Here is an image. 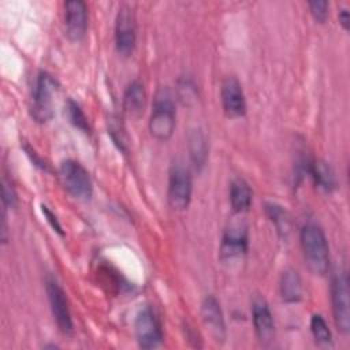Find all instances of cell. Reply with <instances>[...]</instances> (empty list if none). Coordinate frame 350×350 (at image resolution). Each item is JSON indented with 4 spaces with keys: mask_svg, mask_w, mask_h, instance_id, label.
Listing matches in <instances>:
<instances>
[{
    "mask_svg": "<svg viewBox=\"0 0 350 350\" xmlns=\"http://www.w3.org/2000/svg\"><path fill=\"white\" fill-rule=\"evenodd\" d=\"M299 243L305 262L312 273L323 276L329 269V246L327 237L316 223H306L299 231Z\"/></svg>",
    "mask_w": 350,
    "mask_h": 350,
    "instance_id": "cell-1",
    "label": "cell"
},
{
    "mask_svg": "<svg viewBox=\"0 0 350 350\" xmlns=\"http://www.w3.org/2000/svg\"><path fill=\"white\" fill-rule=\"evenodd\" d=\"M175 96L167 86H163L157 89L152 103V112L148 123L150 135L159 141L170 139L175 130Z\"/></svg>",
    "mask_w": 350,
    "mask_h": 350,
    "instance_id": "cell-2",
    "label": "cell"
},
{
    "mask_svg": "<svg viewBox=\"0 0 350 350\" xmlns=\"http://www.w3.org/2000/svg\"><path fill=\"white\" fill-rule=\"evenodd\" d=\"M57 90V79L46 71H40L36 78L30 104V115L37 123H46L53 118V96Z\"/></svg>",
    "mask_w": 350,
    "mask_h": 350,
    "instance_id": "cell-3",
    "label": "cell"
},
{
    "mask_svg": "<svg viewBox=\"0 0 350 350\" xmlns=\"http://www.w3.org/2000/svg\"><path fill=\"white\" fill-rule=\"evenodd\" d=\"M329 293L335 325L346 335L350 331V291L349 276L345 268H336L332 272Z\"/></svg>",
    "mask_w": 350,
    "mask_h": 350,
    "instance_id": "cell-4",
    "label": "cell"
},
{
    "mask_svg": "<svg viewBox=\"0 0 350 350\" xmlns=\"http://www.w3.org/2000/svg\"><path fill=\"white\" fill-rule=\"evenodd\" d=\"M62 186L75 198L89 200L93 193V183L88 170L77 160H63L57 168Z\"/></svg>",
    "mask_w": 350,
    "mask_h": 350,
    "instance_id": "cell-5",
    "label": "cell"
},
{
    "mask_svg": "<svg viewBox=\"0 0 350 350\" xmlns=\"http://www.w3.org/2000/svg\"><path fill=\"white\" fill-rule=\"evenodd\" d=\"M193 193V179L189 168L180 163L175 161L168 174V187H167V200L172 209L186 211L191 201Z\"/></svg>",
    "mask_w": 350,
    "mask_h": 350,
    "instance_id": "cell-6",
    "label": "cell"
},
{
    "mask_svg": "<svg viewBox=\"0 0 350 350\" xmlns=\"http://www.w3.org/2000/svg\"><path fill=\"white\" fill-rule=\"evenodd\" d=\"M135 338L142 349H156L163 343V328L159 316L150 306H144L134 320Z\"/></svg>",
    "mask_w": 350,
    "mask_h": 350,
    "instance_id": "cell-7",
    "label": "cell"
},
{
    "mask_svg": "<svg viewBox=\"0 0 350 350\" xmlns=\"http://www.w3.org/2000/svg\"><path fill=\"white\" fill-rule=\"evenodd\" d=\"M45 288H46L48 301L51 305V312L59 331L64 335H71L74 324H72V317L68 308V301L63 288L60 287L57 280L51 276L46 278Z\"/></svg>",
    "mask_w": 350,
    "mask_h": 350,
    "instance_id": "cell-8",
    "label": "cell"
},
{
    "mask_svg": "<svg viewBox=\"0 0 350 350\" xmlns=\"http://www.w3.org/2000/svg\"><path fill=\"white\" fill-rule=\"evenodd\" d=\"M249 247L247 227L241 223H232L226 227L220 242V260L232 262L242 258Z\"/></svg>",
    "mask_w": 350,
    "mask_h": 350,
    "instance_id": "cell-9",
    "label": "cell"
},
{
    "mask_svg": "<svg viewBox=\"0 0 350 350\" xmlns=\"http://www.w3.org/2000/svg\"><path fill=\"white\" fill-rule=\"evenodd\" d=\"M137 41L135 16L130 7L122 5L115 19V45L119 53L129 55L133 52Z\"/></svg>",
    "mask_w": 350,
    "mask_h": 350,
    "instance_id": "cell-10",
    "label": "cell"
},
{
    "mask_svg": "<svg viewBox=\"0 0 350 350\" xmlns=\"http://www.w3.org/2000/svg\"><path fill=\"white\" fill-rule=\"evenodd\" d=\"M223 111L228 118H241L246 112V100L241 82L235 75H227L220 88Z\"/></svg>",
    "mask_w": 350,
    "mask_h": 350,
    "instance_id": "cell-11",
    "label": "cell"
},
{
    "mask_svg": "<svg viewBox=\"0 0 350 350\" xmlns=\"http://www.w3.org/2000/svg\"><path fill=\"white\" fill-rule=\"evenodd\" d=\"M64 27L71 41L83 38L88 29V7L82 0H70L64 3Z\"/></svg>",
    "mask_w": 350,
    "mask_h": 350,
    "instance_id": "cell-12",
    "label": "cell"
},
{
    "mask_svg": "<svg viewBox=\"0 0 350 350\" xmlns=\"http://www.w3.org/2000/svg\"><path fill=\"white\" fill-rule=\"evenodd\" d=\"M252 320L258 340L269 345L275 338V321L267 301L261 297H256L252 302Z\"/></svg>",
    "mask_w": 350,
    "mask_h": 350,
    "instance_id": "cell-13",
    "label": "cell"
},
{
    "mask_svg": "<svg viewBox=\"0 0 350 350\" xmlns=\"http://www.w3.org/2000/svg\"><path fill=\"white\" fill-rule=\"evenodd\" d=\"M201 316L216 342L226 340V321L220 302L215 295H206L201 304Z\"/></svg>",
    "mask_w": 350,
    "mask_h": 350,
    "instance_id": "cell-14",
    "label": "cell"
},
{
    "mask_svg": "<svg viewBox=\"0 0 350 350\" xmlns=\"http://www.w3.org/2000/svg\"><path fill=\"white\" fill-rule=\"evenodd\" d=\"M306 171L309 172L314 185L319 189H321L323 191L331 193L335 189V186H336L335 174L327 161H324L321 159H314L312 161H308Z\"/></svg>",
    "mask_w": 350,
    "mask_h": 350,
    "instance_id": "cell-15",
    "label": "cell"
},
{
    "mask_svg": "<svg viewBox=\"0 0 350 350\" xmlns=\"http://www.w3.org/2000/svg\"><path fill=\"white\" fill-rule=\"evenodd\" d=\"M279 293L284 302L297 304L302 298V282L298 272L287 268L282 272L279 280Z\"/></svg>",
    "mask_w": 350,
    "mask_h": 350,
    "instance_id": "cell-16",
    "label": "cell"
},
{
    "mask_svg": "<svg viewBox=\"0 0 350 350\" xmlns=\"http://www.w3.org/2000/svg\"><path fill=\"white\" fill-rule=\"evenodd\" d=\"M252 197H253L252 189L243 178H234L230 182L228 198H230V204H231V208L234 212H237V213L246 212L250 208Z\"/></svg>",
    "mask_w": 350,
    "mask_h": 350,
    "instance_id": "cell-17",
    "label": "cell"
},
{
    "mask_svg": "<svg viewBox=\"0 0 350 350\" xmlns=\"http://www.w3.org/2000/svg\"><path fill=\"white\" fill-rule=\"evenodd\" d=\"M187 148L190 160L197 171H201L205 167L208 159V141L202 130L194 129L187 137Z\"/></svg>",
    "mask_w": 350,
    "mask_h": 350,
    "instance_id": "cell-18",
    "label": "cell"
},
{
    "mask_svg": "<svg viewBox=\"0 0 350 350\" xmlns=\"http://www.w3.org/2000/svg\"><path fill=\"white\" fill-rule=\"evenodd\" d=\"M145 104V89L144 85L135 79L130 82L123 94V109L130 116L141 113Z\"/></svg>",
    "mask_w": 350,
    "mask_h": 350,
    "instance_id": "cell-19",
    "label": "cell"
},
{
    "mask_svg": "<svg viewBox=\"0 0 350 350\" xmlns=\"http://www.w3.org/2000/svg\"><path fill=\"white\" fill-rule=\"evenodd\" d=\"M64 112L66 116L68 119V122L78 130L83 131V133H89L90 131V126H89V120L83 112V109L81 108V105L74 101L72 98H68L66 101L64 105Z\"/></svg>",
    "mask_w": 350,
    "mask_h": 350,
    "instance_id": "cell-20",
    "label": "cell"
},
{
    "mask_svg": "<svg viewBox=\"0 0 350 350\" xmlns=\"http://www.w3.org/2000/svg\"><path fill=\"white\" fill-rule=\"evenodd\" d=\"M265 213L269 217V220L275 224L278 232L283 237H286L290 231V220L286 213V211L273 202H267L265 204Z\"/></svg>",
    "mask_w": 350,
    "mask_h": 350,
    "instance_id": "cell-21",
    "label": "cell"
},
{
    "mask_svg": "<svg viewBox=\"0 0 350 350\" xmlns=\"http://www.w3.org/2000/svg\"><path fill=\"white\" fill-rule=\"evenodd\" d=\"M310 332L319 345L328 346L332 342V335L327 321L321 314H313L310 317Z\"/></svg>",
    "mask_w": 350,
    "mask_h": 350,
    "instance_id": "cell-22",
    "label": "cell"
},
{
    "mask_svg": "<svg viewBox=\"0 0 350 350\" xmlns=\"http://www.w3.org/2000/svg\"><path fill=\"white\" fill-rule=\"evenodd\" d=\"M176 94H178V100L183 105L193 104L197 98V88L193 79L189 77L179 78L176 83Z\"/></svg>",
    "mask_w": 350,
    "mask_h": 350,
    "instance_id": "cell-23",
    "label": "cell"
},
{
    "mask_svg": "<svg viewBox=\"0 0 350 350\" xmlns=\"http://www.w3.org/2000/svg\"><path fill=\"white\" fill-rule=\"evenodd\" d=\"M119 119L116 118H111L109 120V127H108V133L111 134L113 142L118 145L119 149L124 150L126 149V137H124V129L122 127V124L118 122Z\"/></svg>",
    "mask_w": 350,
    "mask_h": 350,
    "instance_id": "cell-24",
    "label": "cell"
},
{
    "mask_svg": "<svg viewBox=\"0 0 350 350\" xmlns=\"http://www.w3.org/2000/svg\"><path fill=\"white\" fill-rule=\"evenodd\" d=\"M312 16L316 22L324 23L328 18V3L324 0H313L308 3Z\"/></svg>",
    "mask_w": 350,
    "mask_h": 350,
    "instance_id": "cell-25",
    "label": "cell"
},
{
    "mask_svg": "<svg viewBox=\"0 0 350 350\" xmlns=\"http://www.w3.org/2000/svg\"><path fill=\"white\" fill-rule=\"evenodd\" d=\"M1 194H3L4 208H14L16 205L18 198H16L15 189L12 187V183L5 176H3V180H1Z\"/></svg>",
    "mask_w": 350,
    "mask_h": 350,
    "instance_id": "cell-26",
    "label": "cell"
},
{
    "mask_svg": "<svg viewBox=\"0 0 350 350\" xmlns=\"http://www.w3.org/2000/svg\"><path fill=\"white\" fill-rule=\"evenodd\" d=\"M41 212H42L44 217L46 219V221L49 223V226L53 228V231L57 232L60 237H63V235H64V231H63V228H62V226H60V223H59L56 215H55L46 205H44V204L41 205Z\"/></svg>",
    "mask_w": 350,
    "mask_h": 350,
    "instance_id": "cell-27",
    "label": "cell"
},
{
    "mask_svg": "<svg viewBox=\"0 0 350 350\" xmlns=\"http://www.w3.org/2000/svg\"><path fill=\"white\" fill-rule=\"evenodd\" d=\"M23 149H25V152H26V154L30 157V160L33 161V164L34 165H37V167H40L41 170H46L48 168V165H46V163L30 148V146H27V145H25L23 146Z\"/></svg>",
    "mask_w": 350,
    "mask_h": 350,
    "instance_id": "cell-28",
    "label": "cell"
},
{
    "mask_svg": "<svg viewBox=\"0 0 350 350\" xmlns=\"http://www.w3.org/2000/svg\"><path fill=\"white\" fill-rule=\"evenodd\" d=\"M338 18H339V23L342 25V27L347 31L349 26H350V15L347 8H340L338 12Z\"/></svg>",
    "mask_w": 350,
    "mask_h": 350,
    "instance_id": "cell-29",
    "label": "cell"
}]
</instances>
